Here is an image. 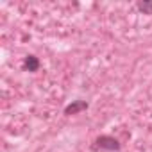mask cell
<instances>
[{"label":"cell","mask_w":152,"mask_h":152,"mask_svg":"<svg viewBox=\"0 0 152 152\" xmlns=\"http://www.w3.org/2000/svg\"><path fill=\"white\" fill-rule=\"evenodd\" d=\"M97 147L99 148H104V150H120V141L113 136H107V134H102L95 140Z\"/></svg>","instance_id":"obj_1"},{"label":"cell","mask_w":152,"mask_h":152,"mask_svg":"<svg viewBox=\"0 0 152 152\" xmlns=\"http://www.w3.org/2000/svg\"><path fill=\"white\" fill-rule=\"evenodd\" d=\"M86 109H88V102H86V100H73L72 104H68V106L64 107V115H68V116L79 115V113H83V111H86Z\"/></svg>","instance_id":"obj_2"},{"label":"cell","mask_w":152,"mask_h":152,"mask_svg":"<svg viewBox=\"0 0 152 152\" xmlns=\"http://www.w3.org/2000/svg\"><path fill=\"white\" fill-rule=\"evenodd\" d=\"M25 68L29 72H38L39 70V59L36 56H27L25 57Z\"/></svg>","instance_id":"obj_3"},{"label":"cell","mask_w":152,"mask_h":152,"mask_svg":"<svg viewBox=\"0 0 152 152\" xmlns=\"http://www.w3.org/2000/svg\"><path fill=\"white\" fill-rule=\"evenodd\" d=\"M138 9L143 15H152V0H143V2H138Z\"/></svg>","instance_id":"obj_4"}]
</instances>
